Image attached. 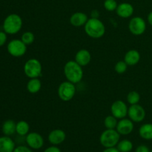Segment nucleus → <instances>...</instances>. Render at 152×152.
Wrapping results in <instances>:
<instances>
[{
  "label": "nucleus",
  "mask_w": 152,
  "mask_h": 152,
  "mask_svg": "<svg viewBox=\"0 0 152 152\" xmlns=\"http://www.w3.org/2000/svg\"><path fill=\"white\" fill-rule=\"evenodd\" d=\"M86 34L93 39H99L105 34V26L99 18L91 17L84 25Z\"/></svg>",
  "instance_id": "nucleus-1"
},
{
  "label": "nucleus",
  "mask_w": 152,
  "mask_h": 152,
  "mask_svg": "<svg viewBox=\"0 0 152 152\" xmlns=\"http://www.w3.org/2000/svg\"><path fill=\"white\" fill-rule=\"evenodd\" d=\"M64 74L68 81L77 84L83 78V67L75 60H70L64 66Z\"/></svg>",
  "instance_id": "nucleus-2"
},
{
  "label": "nucleus",
  "mask_w": 152,
  "mask_h": 152,
  "mask_svg": "<svg viewBox=\"0 0 152 152\" xmlns=\"http://www.w3.org/2000/svg\"><path fill=\"white\" fill-rule=\"evenodd\" d=\"M23 25L22 17L16 13H11L6 16L3 22L2 28L7 34L14 35L21 31Z\"/></svg>",
  "instance_id": "nucleus-3"
},
{
  "label": "nucleus",
  "mask_w": 152,
  "mask_h": 152,
  "mask_svg": "<svg viewBox=\"0 0 152 152\" xmlns=\"http://www.w3.org/2000/svg\"><path fill=\"white\" fill-rule=\"evenodd\" d=\"M23 70L25 74L28 78H39L42 76V66L39 60L36 58H31L25 62Z\"/></svg>",
  "instance_id": "nucleus-4"
},
{
  "label": "nucleus",
  "mask_w": 152,
  "mask_h": 152,
  "mask_svg": "<svg viewBox=\"0 0 152 152\" xmlns=\"http://www.w3.org/2000/svg\"><path fill=\"white\" fill-rule=\"evenodd\" d=\"M120 134L116 129H106L101 134L99 142L105 148L115 147L120 142Z\"/></svg>",
  "instance_id": "nucleus-5"
},
{
  "label": "nucleus",
  "mask_w": 152,
  "mask_h": 152,
  "mask_svg": "<svg viewBox=\"0 0 152 152\" xmlns=\"http://www.w3.org/2000/svg\"><path fill=\"white\" fill-rule=\"evenodd\" d=\"M77 91L75 84L69 81H64L58 88V96L61 100L64 102H69L74 97Z\"/></svg>",
  "instance_id": "nucleus-6"
},
{
  "label": "nucleus",
  "mask_w": 152,
  "mask_h": 152,
  "mask_svg": "<svg viewBox=\"0 0 152 152\" xmlns=\"http://www.w3.org/2000/svg\"><path fill=\"white\" fill-rule=\"evenodd\" d=\"M7 52L14 57H20L24 56L27 51V45L23 42L18 39L10 40L7 45Z\"/></svg>",
  "instance_id": "nucleus-7"
},
{
  "label": "nucleus",
  "mask_w": 152,
  "mask_h": 152,
  "mask_svg": "<svg viewBox=\"0 0 152 152\" xmlns=\"http://www.w3.org/2000/svg\"><path fill=\"white\" fill-rule=\"evenodd\" d=\"M129 29L133 35L141 36L146 31V22L140 16H134L129 22Z\"/></svg>",
  "instance_id": "nucleus-8"
},
{
  "label": "nucleus",
  "mask_w": 152,
  "mask_h": 152,
  "mask_svg": "<svg viewBox=\"0 0 152 152\" xmlns=\"http://www.w3.org/2000/svg\"><path fill=\"white\" fill-rule=\"evenodd\" d=\"M145 110L144 109L142 105L139 104L131 105L128 110V116L129 119L134 123H141L145 120Z\"/></svg>",
  "instance_id": "nucleus-9"
},
{
  "label": "nucleus",
  "mask_w": 152,
  "mask_h": 152,
  "mask_svg": "<svg viewBox=\"0 0 152 152\" xmlns=\"http://www.w3.org/2000/svg\"><path fill=\"white\" fill-rule=\"evenodd\" d=\"M128 110L129 108L126 102L121 99L114 101L111 106V114L117 120L126 118V116H128Z\"/></svg>",
  "instance_id": "nucleus-10"
},
{
  "label": "nucleus",
  "mask_w": 152,
  "mask_h": 152,
  "mask_svg": "<svg viewBox=\"0 0 152 152\" xmlns=\"http://www.w3.org/2000/svg\"><path fill=\"white\" fill-rule=\"evenodd\" d=\"M25 142L31 149H40L44 145V139L40 134L37 132H31L25 136Z\"/></svg>",
  "instance_id": "nucleus-11"
},
{
  "label": "nucleus",
  "mask_w": 152,
  "mask_h": 152,
  "mask_svg": "<svg viewBox=\"0 0 152 152\" xmlns=\"http://www.w3.org/2000/svg\"><path fill=\"white\" fill-rule=\"evenodd\" d=\"M134 128V125L132 120L129 118H123L118 121L116 130L120 135H129L133 132Z\"/></svg>",
  "instance_id": "nucleus-12"
},
{
  "label": "nucleus",
  "mask_w": 152,
  "mask_h": 152,
  "mask_svg": "<svg viewBox=\"0 0 152 152\" xmlns=\"http://www.w3.org/2000/svg\"><path fill=\"white\" fill-rule=\"evenodd\" d=\"M66 139V134L62 129H54L48 134V141L53 145L62 144Z\"/></svg>",
  "instance_id": "nucleus-13"
},
{
  "label": "nucleus",
  "mask_w": 152,
  "mask_h": 152,
  "mask_svg": "<svg viewBox=\"0 0 152 152\" xmlns=\"http://www.w3.org/2000/svg\"><path fill=\"white\" fill-rule=\"evenodd\" d=\"M118 16L123 19H128L133 15L134 8L133 5L129 2L120 3L117 6V10H115Z\"/></svg>",
  "instance_id": "nucleus-14"
},
{
  "label": "nucleus",
  "mask_w": 152,
  "mask_h": 152,
  "mask_svg": "<svg viewBox=\"0 0 152 152\" xmlns=\"http://www.w3.org/2000/svg\"><path fill=\"white\" fill-rule=\"evenodd\" d=\"M74 60L82 67L87 66L91 60V55L89 50L86 49H81L77 52Z\"/></svg>",
  "instance_id": "nucleus-15"
},
{
  "label": "nucleus",
  "mask_w": 152,
  "mask_h": 152,
  "mask_svg": "<svg viewBox=\"0 0 152 152\" xmlns=\"http://www.w3.org/2000/svg\"><path fill=\"white\" fill-rule=\"evenodd\" d=\"M88 20L87 14L83 12H76L71 15L70 18V23L74 27L84 26Z\"/></svg>",
  "instance_id": "nucleus-16"
},
{
  "label": "nucleus",
  "mask_w": 152,
  "mask_h": 152,
  "mask_svg": "<svg viewBox=\"0 0 152 152\" xmlns=\"http://www.w3.org/2000/svg\"><path fill=\"white\" fill-rule=\"evenodd\" d=\"M140 60V53L135 49L129 50L124 56V61L129 66H134Z\"/></svg>",
  "instance_id": "nucleus-17"
},
{
  "label": "nucleus",
  "mask_w": 152,
  "mask_h": 152,
  "mask_svg": "<svg viewBox=\"0 0 152 152\" xmlns=\"http://www.w3.org/2000/svg\"><path fill=\"white\" fill-rule=\"evenodd\" d=\"M15 142L10 137L3 136L0 137V152H13Z\"/></svg>",
  "instance_id": "nucleus-18"
},
{
  "label": "nucleus",
  "mask_w": 152,
  "mask_h": 152,
  "mask_svg": "<svg viewBox=\"0 0 152 152\" xmlns=\"http://www.w3.org/2000/svg\"><path fill=\"white\" fill-rule=\"evenodd\" d=\"M16 123L13 120H7L3 123L1 126V131L4 135L10 137L16 133Z\"/></svg>",
  "instance_id": "nucleus-19"
},
{
  "label": "nucleus",
  "mask_w": 152,
  "mask_h": 152,
  "mask_svg": "<svg viewBox=\"0 0 152 152\" xmlns=\"http://www.w3.org/2000/svg\"><path fill=\"white\" fill-rule=\"evenodd\" d=\"M42 88V83L39 78L30 79L26 86L27 91L32 94L38 93Z\"/></svg>",
  "instance_id": "nucleus-20"
},
{
  "label": "nucleus",
  "mask_w": 152,
  "mask_h": 152,
  "mask_svg": "<svg viewBox=\"0 0 152 152\" xmlns=\"http://www.w3.org/2000/svg\"><path fill=\"white\" fill-rule=\"evenodd\" d=\"M139 135L145 140H152V123H145L139 129Z\"/></svg>",
  "instance_id": "nucleus-21"
},
{
  "label": "nucleus",
  "mask_w": 152,
  "mask_h": 152,
  "mask_svg": "<svg viewBox=\"0 0 152 152\" xmlns=\"http://www.w3.org/2000/svg\"><path fill=\"white\" fill-rule=\"evenodd\" d=\"M30 131V126L28 122L25 120H20L18 123H16V133L19 134V136H26Z\"/></svg>",
  "instance_id": "nucleus-22"
},
{
  "label": "nucleus",
  "mask_w": 152,
  "mask_h": 152,
  "mask_svg": "<svg viewBox=\"0 0 152 152\" xmlns=\"http://www.w3.org/2000/svg\"><path fill=\"white\" fill-rule=\"evenodd\" d=\"M117 148L120 152H130L133 149V143L129 140H123L118 142Z\"/></svg>",
  "instance_id": "nucleus-23"
},
{
  "label": "nucleus",
  "mask_w": 152,
  "mask_h": 152,
  "mask_svg": "<svg viewBox=\"0 0 152 152\" xmlns=\"http://www.w3.org/2000/svg\"><path fill=\"white\" fill-rule=\"evenodd\" d=\"M117 123H118L117 119L112 114L107 116L104 120V126L106 129H116Z\"/></svg>",
  "instance_id": "nucleus-24"
},
{
  "label": "nucleus",
  "mask_w": 152,
  "mask_h": 152,
  "mask_svg": "<svg viewBox=\"0 0 152 152\" xmlns=\"http://www.w3.org/2000/svg\"><path fill=\"white\" fill-rule=\"evenodd\" d=\"M140 100V95L136 91H130L127 95V102L130 105H135L139 103Z\"/></svg>",
  "instance_id": "nucleus-25"
},
{
  "label": "nucleus",
  "mask_w": 152,
  "mask_h": 152,
  "mask_svg": "<svg viewBox=\"0 0 152 152\" xmlns=\"http://www.w3.org/2000/svg\"><path fill=\"white\" fill-rule=\"evenodd\" d=\"M21 40L26 45H29L32 44L34 42V40H35V35H34L33 32L26 31V32L23 33L22 35L21 36Z\"/></svg>",
  "instance_id": "nucleus-26"
},
{
  "label": "nucleus",
  "mask_w": 152,
  "mask_h": 152,
  "mask_svg": "<svg viewBox=\"0 0 152 152\" xmlns=\"http://www.w3.org/2000/svg\"><path fill=\"white\" fill-rule=\"evenodd\" d=\"M103 6L105 10L111 12L117 10L118 4H117L116 0H105L103 3Z\"/></svg>",
  "instance_id": "nucleus-27"
},
{
  "label": "nucleus",
  "mask_w": 152,
  "mask_h": 152,
  "mask_svg": "<svg viewBox=\"0 0 152 152\" xmlns=\"http://www.w3.org/2000/svg\"><path fill=\"white\" fill-rule=\"evenodd\" d=\"M128 66L129 65L126 64V62L124 60L119 61L114 65V70L117 74H124L128 69Z\"/></svg>",
  "instance_id": "nucleus-28"
},
{
  "label": "nucleus",
  "mask_w": 152,
  "mask_h": 152,
  "mask_svg": "<svg viewBox=\"0 0 152 152\" xmlns=\"http://www.w3.org/2000/svg\"><path fill=\"white\" fill-rule=\"evenodd\" d=\"M13 152H33V151L31 148L25 146V145H19L15 148Z\"/></svg>",
  "instance_id": "nucleus-29"
},
{
  "label": "nucleus",
  "mask_w": 152,
  "mask_h": 152,
  "mask_svg": "<svg viewBox=\"0 0 152 152\" xmlns=\"http://www.w3.org/2000/svg\"><path fill=\"white\" fill-rule=\"evenodd\" d=\"M7 34L4 31H0V47H2L7 42Z\"/></svg>",
  "instance_id": "nucleus-30"
},
{
  "label": "nucleus",
  "mask_w": 152,
  "mask_h": 152,
  "mask_svg": "<svg viewBox=\"0 0 152 152\" xmlns=\"http://www.w3.org/2000/svg\"><path fill=\"white\" fill-rule=\"evenodd\" d=\"M149 148L145 145H140L137 147L135 152H150Z\"/></svg>",
  "instance_id": "nucleus-31"
},
{
  "label": "nucleus",
  "mask_w": 152,
  "mask_h": 152,
  "mask_svg": "<svg viewBox=\"0 0 152 152\" xmlns=\"http://www.w3.org/2000/svg\"><path fill=\"white\" fill-rule=\"evenodd\" d=\"M44 152H61V151L56 145H52L46 148Z\"/></svg>",
  "instance_id": "nucleus-32"
},
{
  "label": "nucleus",
  "mask_w": 152,
  "mask_h": 152,
  "mask_svg": "<svg viewBox=\"0 0 152 152\" xmlns=\"http://www.w3.org/2000/svg\"><path fill=\"white\" fill-rule=\"evenodd\" d=\"M102 152H120L117 149V148H115V147H112V148H105Z\"/></svg>",
  "instance_id": "nucleus-33"
},
{
  "label": "nucleus",
  "mask_w": 152,
  "mask_h": 152,
  "mask_svg": "<svg viewBox=\"0 0 152 152\" xmlns=\"http://www.w3.org/2000/svg\"><path fill=\"white\" fill-rule=\"evenodd\" d=\"M91 16L92 18H98L99 16V13L98 12V10H92L91 13Z\"/></svg>",
  "instance_id": "nucleus-34"
},
{
  "label": "nucleus",
  "mask_w": 152,
  "mask_h": 152,
  "mask_svg": "<svg viewBox=\"0 0 152 152\" xmlns=\"http://www.w3.org/2000/svg\"><path fill=\"white\" fill-rule=\"evenodd\" d=\"M147 20H148V23L152 26V11L148 13V16H147Z\"/></svg>",
  "instance_id": "nucleus-35"
},
{
  "label": "nucleus",
  "mask_w": 152,
  "mask_h": 152,
  "mask_svg": "<svg viewBox=\"0 0 152 152\" xmlns=\"http://www.w3.org/2000/svg\"><path fill=\"white\" fill-rule=\"evenodd\" d=\"M150 152H152V150H151V151H150Z\"/></svg>",
  "instance_id": "nucleus-36"
}]
</instances>
